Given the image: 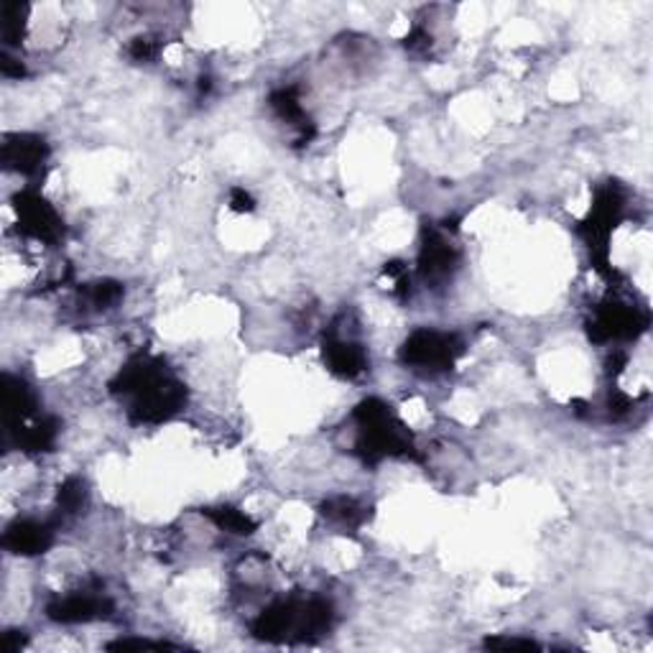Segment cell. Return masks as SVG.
I'll use <instances>...</instances> for the list:
<instances>
[{
  "label": "cell",
  "instance_id": "obj_7",
  "mask_svg": "<svg viewBox=\"0 0 653 653\" xmlns=\"http://www.w3.org/2000/svg\"><path fill=\"white\" fill-rule=\"evenodd\" d=\"M51 541H54V526L46 524V521H34V518L15 521V524L8 526L5 539H3L5 549L19 557L44 555V551L51 547Z\"/></svg>",
  "mask_w": 653,
  "mask_h": 653
},
{
  "label": "cell",
  "instance_id": "obj_9",
  "mask_svg": "<svg viewBox=\"0 0 653 653\" xmlns=\"http://www.w3.org/2000/svg\"><path fill=\"white\" fill-rule=\"evenodd\" d=\"M49 149L38 136H13L3 143V164L15 174L31 176L46 164Z\"/></svg>",
  "mask_w": 653,
  "mask_h": 653
},
{
  "label": "cell",
  "instance_id": "obj_1",
  "mask_svg": "<svg viewBox=\"0 0 653 653\" xmlns=\"http://www.w3.org/2000/svg\"><path fill=\"white\" fill-rule=\"evenodd\" d=\"M113 390L128 398V411L138 424H161L184 406V386L164 371L159 360L138 355L118 373Z\"/></svg>",
  "mask_w": 653,
  "mask_h": 653
},
{
  "label": "cell",
  "instance_id": "obj_12",
  "mask_svg": "<svg viewBox=\"0 0 653 653\" xmlns=\"http://www.w3.org/2000/svg\"><path fill=\"white\" fill-rule=\"evenodd\" d=\"M325 516L340 526L355 528L365 521V509L355 501V498L342 495V498H333V501L325 505Z\"/></svg>",
  "mask_w": 653,
  "mask_h": 653
},
{
  "label": "cell",
  "instance_id": "obj_10",
  "mask_svg": "<svg viewBox=\"0 0 653 653\" xmlns=\"http://www.w3.org/2000/svg\"><path fill=\"white\" fill-rule=\"evenodd\" d=\"M419 264H421L419 266L421 273H424L427 279H432V281L447 279V276L455 271V266H457L455 245L450 243L447 235H442V233H436V230H432V233L427 235L424 245H421Z\"/></svg>",
  "mask_w": 653,
  "mask_h": 653
},
{
  "label": "cell",
  "instance_id": "obj_14",
  "mask_svg": "<svg viewBox=\"0 0 653 653\" xmlns=\"http://www.w3.org/2000/svg\"><path fill=\"white\" fill-rule=\"evenodd\" d=\"M120 296H123V287L113 281H100L95 287L84 291V302L95 306V310H110V306L120 302Z\"/></svg>",
  "mask_w": 653,
  "mask_h": 653
},
{
  "label": "cell",
  "instance_id": "obj_6",
  "mask_svg": "<svg viewBox=\"0 0 653 653\" xmlns=\"http://www.w3.org/2000/svg\"><path fill=\"white\" fill-rule=\"evenodd\" d=\"M110 600L95 593H74L59 597L49 605V618L57 623H90V620L105 618L110 613Z\"/></svg>",
  "mask_w": 653,
  "mask_h": 653
},
{
  "label": "cell",
  "instance_id": "obj_3",
  "mask_svg": "<svg viewBox=\"0 0 653 653\" xmlns=\"http://www.w3.org/2000/svg\"><path fill=\"white\" fill-rule=\"evenodd\" d=\"M459 355V340L440 329H417L401 348V360L406 365L427 373H442L455 365Z\"/></svg>",
  "mask_w": 653,
  "mask_h": 653
},
{
  "label": "cell",
  "instance_id": "obj_15",
  "mask_svg": "<svg viewBox=\"0 0 653 653\" xmlns=\"http://www.w3.org/2000/svg\"><path fill=\"white\" fill-rule=\"evenodd\" d=\"M230 205H233L235 212H250L253 210V197L245 189H233V191H230Z\"/></svg>",
  "mask_w": 653,
  "mask_h": 653
},
{
  "label": "cell",
  "instance_id": "obj_11",
  "mask_svg": "<svg viewBox=\"0 0 653 653\" xmlns=\"http://www.w3.org/2000/svg\"><path fill=\"white\" fill-rule=\"evenodd\" d=\"M205 513L214 526L222 528V532H228V534L250 536L253 532H256V521H253L245 511H237V509H230V505H222V509H210Z\"/></svg>",
  "mask_w": 653,
  "mask_h": 653
},
{
  "label": "cell",
  "instance_id": "obj_5",
  "mask_svg": "<svg viewBox=\"0 0 653 653\" xmlns=\"http://www.w3.org/2000/svg\"><path fill=\"white\" fill-rule=\"evenodd\" d=\"M649 325L646 314L628 304H603L595 312L593 322H590V337L595 342H613V340H631L639 333H643Z\"/></svg>",
  "mask_w": 653,
  "mask_h": 653
},
{
  "label": "cell",
  "instance_id": "obj_8",
  "mask_svg": "<svg viewBox=\"0 0 653 653\" xmlns=\"http://www.w3.org/2000/svg\"><path fill=\"white\" fill-rule=\"evenodd\" d=\"M325 363L340 378H358L368 368V352L352 337L329 335L325 342Z\"/></svg>",
  "mask_w": 653,
  "mask_h": 653
},
{
  "label": "cell",
  "instance_id": "obj_4",
  "mask_svg": "<svg viewBox=\"0 0 653 653\" xmlns=\"http://www.w3.org/2000/svg\"><path fill=\"white\" fill-rule=\"evenodd\" d=\"M15 214H19L21 233L38 243H57L65 233L59 212L36 191L26 189L15 197Z\"/></svg>",
  "mask_w": 653,
  "mask_h": 653
},
{
  "label": "cell",
  "instance_id": "obj_2",
  "mask_svg": "<svg viewBox=\"0 0 653 653\" xmlns=\"http://www.w3.org/2000/svg\"><path fill=\"white\" fill-rule=\"evenodd\" d=\"M358 455L365 463H381L386 457H409L411 436L401 421H396L388 406L378 398H368L355 409Z\"/></svg>",
  "mask_w": 653,
  "mask_h": 653
},
{
  "label": "cell",
  "instance_id": "obj_13",
  "mask_svg": "<svg viewBox=\"0 0 653 653\" xmlns=\"http://www.w3.org/2000/svg\"><path fill=\"white\" fill-rule=\"evenodd\" d=\"M59 511L72 516V513H80L84 501H88V490H84V482L80 478H69L65 486L59 488Z\"/></svg>",
  "mask_w": 653,
  "mask_h": 653
}]
</instances>
